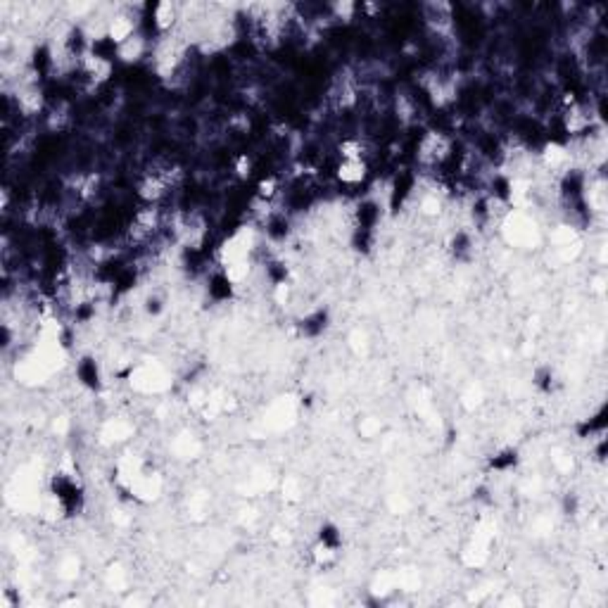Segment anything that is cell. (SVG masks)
<instances>
[{
  "label": "cell",
  "instance_id": "2",
  "mask_svg": "<svg viewBox=\"0 0 608 608\" xmlns=\"http://www.w3.org/2000/svg\"><path fill=\"white\" fill-rule=\"evenodd\" d=\"M414 191H416V176L411 172H400L395 176V181L390 183L388 207L392 209V212H400V209L411 200Z\"/></svg>",
  "mask_w": 608,
  "mask_h": 608
},
{
  "label": "cell",
  "instance_id": "3",
  "mask_svg": "<svg viewBox=\"0 0 608 608\" xmlns=\"http://www.w3.org/2000/svg\"><path fill=\"white\" fill-rule=\"evenodd\" d=\"M207 295L212 302H217V304L231 302V299L235 297V280L228 276L224 269L214 271L207 280Z\"/></svg>",
  "mask_w": 608,
  "mask_h": 608
},
{
  "label": "cell",
  "instance_id": "6",
  "mask_svg": "<svg viewBox=\"0 0 608 608\" xmlns=\"http://www.w3.org/2000/svg\"><path fill=\"white\" fill-rule=\"evenodd\" d=\"M326 328H328V309H314L304 318H299V330L304 338L323 335Z\"/></svg>",
  "mask_w": 608,
  "mask_h": 608
},
{
  "label": "cell",
  "instance_id": "5",
  "mask_svg": "<svg viewBox=\"0 0 608 608\" xmlns=\"http://www.w3.org/2000/svg\"><path fill=\"white\" fill-rule=\"evenodd\" d=\"M335 174L345 186H359L369 176V165H366L364 157H359V160H340Z\"/></svg>",
  "mask_w": 608,
  "mask_h": 608
},
{
  "label": "cell",
  "instance_id": "9",
  "mask_svg": "<svg viewBox=\"0 0 608 608\" xmlns=\"http://www.w3.org/2000/svg\"><path fill=\"white\" fill-rule=\"evenodd\" d=\"M266 238L273 240V243H283V240L290 235V221L285 219V214H271L264 224Z\"/></svg>",
  "mask_w": 608,
  "mask_h": 608
},
{
  "label": "cell",
  "instance_id": "11",
  "mask_svg": "<svg viewBox=\"0 0 608 608\" xmlns=\"http://www.w3.org/2000/svg\"><path fill=\"white\" fill-rule=\"evenodd\" d=\"M449 252L454 254L456 259H468L470 252H473V235L468 231H456L449 240Z\"/></svg>",
  "mask_w": 608,
  "mask_h": 608
},
{
  "label": "cell",
  "instance_id": "10",
  "mask_svg": "<svg viewBox=\"0 0 608 608\" xmlns=\"http://www.w3.org/2000/svg\"><path fill=\"white\" fill-rule=\"evenodd\" d=\"M518 466V452L515 449H501L494 456H489L487 468L494 470V473H511V470Z\"/></svg>",
  "mask_w": 608,
  "mask_h": 608
},
{
  "label": "cell",
  "instance_id": "7",
  "mask_svg": "<svg viewBox=\"0 0 608 608\" xmlns=\"http://www.w3.org/2000/svg\"><path fill=\"white\" fill-rule=\"evenodd\" d=\"M342 530H340V527L335 525V523H330V520H326V523H321V525H318V530H316V544H321V547H326V549H333V552H340V549H342Z\"/></svg>",
  "mask_w": 608,
  "mask_h": 608
},
{
  "label": "cell",
  "instance_id": "1",
  "mask_svg": "<svg viewBox=\"0 0 608 608\" xmlns=\"http://www.w3.org/2000/svg\"><path fill=\"white\" fill-rule=\"evenodd\" d=\"M50 499L55 501L57 511L74 515L83 508V489L67 473H55L50 478Z\"/></svg>",
  "mask_w": 608,
  "mask_h": 608
},
{
  "label": "cell",
  "instance_id": "4",
  "mask_svg": "<svg viewBox=\"0 0 608 608\" xmlns=\"http://www.w3.org/2000/svg\"><path fill=\"white\" fill-rule=\"evenodd\" d=\"M76 381L83 390H88V392L102 390V374H100V364L95 362V357L78 359L76 362Z\"/></svg>",
  "mask_w": 608,
  "mask_h": 608
},
{
  "label": "cell",
  "instance_id": "12",
  "mask_svg": "<svg viewBox=\"0 0 608 608\" xmlns=\"http://www.w3.org/2000/svg\"><path fill=\"white\" fill-rule=\"evenodd\" d=\"M535 388L542 390V392H552V388H554L552 369H540L537 374H535Z\"/></svg>",
  "mask_w": 608,
  "mask_h": 608
},
{
  "label": "cell",
  "instance_id": "8",
  "mask_svg": "<svg viewBox=\"0 0 608 608\" xmlns=\"http://www.w3.org/2000/svg\"><path fill=\"white\" fill-rule=\"evenodd\" d=\"M145 48H148V41H145V38H143L141 34H136L133 38H131V41H126V43L119 45V57H117V60H121V62H126V64H133V62H138L141 57H143Z\"/></svg>",
  "mask_w": 608,
  "mask_h": 608
},
{
  "label": "cell",
  "instance_id": "13",
  "mask_svg": "<svg viewBox=\"0 0 608 608\" xmlns=\"http://www.w3.org/2000/svg\"><path fill=\"white\" fill-rule=\"evenodd\" d=\"M145 314L153 318L162 316V314H165V299H162L160 295H150L145 299Z\"/></svg>",
  "mask_w": 608,
  "mask_h": 608
}]
</instances>
